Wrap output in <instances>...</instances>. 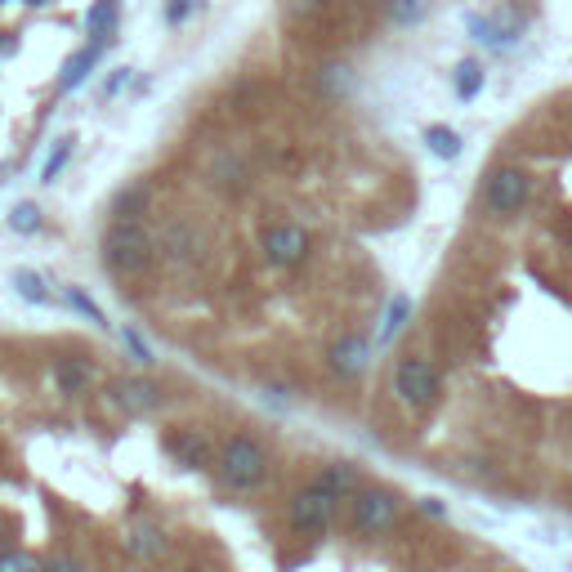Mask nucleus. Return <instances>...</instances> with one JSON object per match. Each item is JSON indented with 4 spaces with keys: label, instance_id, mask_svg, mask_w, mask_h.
Here are the masks:
<instances>
[{
    "label": "nucleus",
    "instance_id": "nucleus-31",
    "mask_svg": "<svg viewBox=\"0 0 572 572\" xmlns=\"http://www.w3.org/2000/svg\"><path fill=\"white\" fill-rule=\"evenodd\" d=\"M126 81H130V72L121 68V72H117V76H112V81H108V90H103V94H117V90H121V85H126Z\"/></svg>",
    "mask_w": 572,
    "mask_h": 572
},
{
    "label": "nucleus",
    "instance_id": "nucleus-34",
    "mask_svg": "<svg viewBox=\"0 0 572 572\" xmlns=\"http://www.w3.org/2000/svg\"><path fill=\"white\" fill-rule=\"evenodd\" d=\"M184 572H202V568H184Z\"/></svg>",
    "mask_w": 572,
    "mask_h": 572
},
{
    "label": "nucleus",
    "instance_id": "nucleus-14",
    "mask_svg": "<svg viewBox=\"0 0 572 572\" xmlns=\"http://www.w3.org/2000/svg\"><path fill=\"white\" fill-rule=\"evenodd\" d=\"M94 63H99V45H85V50H76L72 59H68V68H63V76H59V85H63V90H76V85L90 76Z\"/></svg>",
    "mask_w": 572,
    "mask_h": 572
},
{
    "label": "nucleus",
    "instance_id": "nucleus-18",
    "mask_svg": "<svg viewBox=\"0 0 572 572\" xmlns=\"http://www.w3.org/2000/svg\"><path fill=\"white\" fill-rule=\"evenodd\" d=\"M318 483L327 492H336V497H349V492H358V470H354V465H331Z\"/></svg>",
    "mask_w": 572,
    "mask_h": 572
},
{
    "label": "nucleus",
    "instance_id": "nucleus-3",
    "mask_svg": "<svg viewBox=\"0 0 572 572\" xmlns=\"http://www.w3.org/2000/svg\"><path fill=\"white\" fill-rule=\"evenodd\" d=\"M336 492H327L322 483H313V488L295 492L291 497V528L309 532V537H322V532L331 528V514H336Z\"/></svg>",
    "mask_w": 572,
    "mask_h": 572
},
{
    "label": "nucleus",
    "instance_id": "nucleus-12",
    "mask_svg": "<svg viewBox=\"0 0 572 572\" xmlns=\"http://www.w3.org/2000/svg\"><path fill=\"white\" fill-rule=\"evenodd\" d=\"M362 362H367V345H362L358 336H345L336 349H331V367H336L340 376H354V371H362Z\"/></svg>",
    "mask_w": 572,
    "mask_h": 572
},
{
    "label": "nucleus",
    "instance_id": "nucleus-22",
    "mask_svg": "<svg viewBox=\"0 0 572 572\" xmlns=\"http://www.w3.org/2000/svg\"><path fill=\"white\" fill-rule=\"evenodd\" d=\"M9 224H14L18 233H36V228H41V206H36V202H18L14 211H9Z\"/></svg>",
    "mask_w": 572,
    "mask_h": 572
},
{
    "label": "nucleus",
    "instance_id": "nucleus-4",
    "mask_svg": "<svg viewBox=\"0 0 572 572\" xmlns=\"http://www.w3.org/2000/svg\"><path fill=\"white\" fill-rule=\"evenodd\" d=\"M394 385L407 407H425V403H434V394H438V371L429 367L425 358H403L394 371Z\"/></svg>",
    "mask_w": 572,
    "mask_h": 572
},
{
    "label": "nucleus",
    "instance_id": "nucleus-32",
    "mask_svg": "<svg viewBox=\"0 0 572 572\" xmlns=\"http://www.w3.org/2000/svg\"><path fill=\"white\" fill-rule=\"evenodd\" d=\"M0 555H5V532H0Z\"/></svg>",
    "mask_w": 572,
    "mask_h": 572
},
{
    "label": "nucleus",
    "instance_id": "nucleus-17",
    "mask_svg": "<svg viewBox=\"0 0 572 572\" xmlns=\"http://www.w3.org/2000/svg\"><path fill=\"white\" fill-rule=\"evenodd\" d=\"M425 143H429V152H434V157H443V161H452L456 152H461V135H456V130H447V126H429L425 130Z\"/></svg>",
    "mask_w": 572,
    "mask_h": 572
},
{
    "label": "nucleus",
    "instance_id": "nucleus-21",
    "mask_svg": "<svg viewBox=\"0 0 572 572\" xmlns=\"http://www.w3.org/2000/svg\"><path fill=\"white\" fill-rule=\"evenodd\" d=\"M68 157H72V139H59V148L45 157V166H41V184H54L59 179V170L68 166Z\"/></svg>",
    "mask_w": 572,
    "mask_h": 572
},
{
    "label": "nucleus",
    "instance_id": "nucleus-27",
    "mask_svg": "<svg viewBox=\"0 0 572 572\" xmlns=\"http://www.w3.org/2000/svg\"><path fill=\"white\" fill-rule=\"evenodd\" d=\"M421 9H425V0H398L394 18H398V23H416V18H421Z\"/></svg>",
    "mask_w": 572,
    "mask_h": 572
},
{
    "label": "nucleus",
    "instance_id": "nucleus-28",
    "mask_svg": "<svg viewBox=\"0 0 572 572\" xmlns=\"http://www.w3.org/2000/svg\"><path fill=\"white\" fill-rule=\"evenodd\" d=\"M126 345H130V354H135L139 362H152V349L143 345V336H139V331H126Z\"/></svg>",
    "mask_w": 572,
    "mask_h": 572
},
{
    "label": "nucleus",
    "instance_id": "nucleus-11",
    "mask_svg": "<svg viewBox=\"0 0 572 572\" xmlns=\"http://www.w3.org/2000/svg\"><path fill=\"white\" fill-rule=\"evenodd\" d=\"M54 380H59L63 394H85L90 380H94V367L90 362H81V358H59L54 362Z\"/></svg>",
    "mask_w": 572,
    "mask_h": 572
},
{
    "label": "nucleus",
    "instance_id": "nucleus-10",
    "mask_svg": "<svg viewBox=\"0 0 572 572\" xmlns=\"http://www.w3.org/2000/svg\"><path fill=\"white\" fill-rule=\"evenodd\" d=\"M117 403L126 407V412H157L161 407V385H152V380H143V376H135V380H121L117 385Z\"/></svg>",
    "mask_w": 572,
    "mask_h": 572
},
{
    "label": "nucleus",
    "instance_id": "nucleus-19",
    "mask_svg": "<svg viewBox=\"0 0 572 572\" xmlns=\"http://www.w3.org/2000/svg\"><path fill=\"white\" fill-rule=\"evenodd\" d=\"M14 286H18V295H23V300H32V304H50V291H45L41 273L18 269V273H14Z\"/></svg>",
    "mask_w": 572,
    "mask_h": 572
},
{
    "label": "nucleus",
    "instance_id": "nucleus-16",
    "mask_svg": "<svg viewBox=\"0 0 572 572\" xmlns=\"http://www.w3.org/2000/svg\"><path fill=\"white\" fill-rule=\"evenodd\" d=\"M407 318H412V300H407V295H394V300H389V309H385V327H380V340H394L398 331L407 327Z\"/></svg>",
    "mask_w": 572,
    "mask_h": 572
},
{
    "label": "nucleus",
    "instance_id": "nucleus-30",
    "mask_svg": "<svg viewBox=\"0 0 572 572\" xmlns=\"http://www.w3.org/2000/svg\"><path fill=\"white\" fill-rule=\"evenodd\" d=\"M45 572H85L76 559H54V564H45Z\"/></svg>",
    "mask_w": 572,
    "mask_h": 572
},
{
    "label": "nucleus",
    "instance_id": "nucleus-33",
    "mask_svg": "<svg viewBox=\"0 0 572 572\" xmlns=\"http://www.w3.org/2000/svg\"><path fill=\"white\" fill-rule=\"evenodd\" d=\"M27 5H45V0H27Z\"/></svg>",
    "mask_w": 572,
    "mask_h": 572
},
{
    "label": "nucleus",
    "instance_id": "nucleus-7",
    "mask_svg": "<svg viewBox=\"0 0 572 572\" xmlns=\"http://www.w3.org/2000/svg\"><path fill=\"white\" fill-rule=\"evenodd\" d=\"M398 519V497L385 488H367L354 505V532H385Z\"/></svg>",
    "mask_w": 572,
    "mask_h": 572
},
{
    "label": "nucleus",
    "instance_id": "nucleus-9",
    "mask_svg": "<svg viewBox=\"0 0 572 572\" xmlns=\"http://www.w3.org/2000/svg\"><path fill=\"white\" fill-rule=\"evenodd\" d=\"M166 452L175 456L179 465H188V470H206V465H211V443H206L197 429H170Z\"/></svg>",
    "mask_w": 572,
    "mask_h": 572
},
{
    "label": "nucleus",
    "instance_id": "nucleus-2",
    "mask_svg": "<svg viewBox=\"0 0 572 572\" xmlns=\"http://www.w3.org/2000/svg\"><path fill=\"white\" fill-rule=\"evenodd\" d=\"M264 474H269V452L246 434L228 438L224 452H219V479H224L228 488H237V492H251V488H260L264 483Z\"/></svg>",
    "mask_w": 572,
    "mask_h": 572
},
{
    "label": "nucleus",
    "instance_id": "nucleus-8",
    "mask_svg": "<svg viewBox=\"0 0 572 572\" xmlns=\"http://www.w3.org/2000/svg\"><path fill=\"white\" fill-rule=\"evenodd\" d=\"M264 251H269L273 264L295 269V264H304V255H309V233H304L300 224H278L264 233Z\"/></svg>",
    "mask_w": 572,
    "mask_h": 572
},
{
    "label": "nucleus",
    "instance_id": "nucleus-5",
    "mask_svg": "<svg viewBox=\"0 0 572 572\" xmlns=\"http://www.w3.org/2000/svg\"><path fill=\"white\" fill-rule=\"evenodd\" d=\"M157 246L175 264H197V260H202V251H206V233L193 224V219H170V224L161 228Z\"/></svg>",
    "mask_w": 572,
    "mask_h": 572
},
{
    "label": "nucleus",
    "instance_id": "nucleus-35",
    "mask_svg": "<svg viewBox=\"0 0 572 572\" xmlns=\"http://www.w3.org/2000/svg\"><path fill=\"white\" fill-rule=\"evenodd\" d=\"M0 5H5V0H0Z\"/></svg>",
    "mask_w": 572,
    "mask_h": 572
},
{
    "label": "nucleus",
    "instance_id": "nucleus-20",
    "mask_svg": "<svg viewBox=\"0 0 572 572\" xmlns=\"http://www.w3.org/2000/svg\"><path fill=\"white\" fill-rule=\"evenodd\" d=\"M479 90H483V68L479 63H461V68H456V94H461V99H474Z\"/></svg>",
    "mask_w": 572,
    "mask_h": 572
},
{
    "label": "nucleus",
    "instance_id": "nucleus-24",
    "mask_svg": "<svg viewBox=\"0 0 572 572\" xmlns=\"http://www.w3.org/2000/svg\"><path fill=\"white\" fill-rule=\"evenodd\" d=\"M143 206H148V188H130L117 197V219H135L143 215Z\"/></svg>",
    "mask_w": 572,
    "mask_h": 572
},
{
    "label": "nucleus",
    "instance_id": "nucleus-25",
    "mask_svg": "<svg viewBox=\"0 0 572 572\" xmlns=\"http://www.w3.org/2000/svg\"><path fill=\"white\" fill-rule=\"evenodd\" d=\"M68 304H72L76 313H85V318H90V322H99V327H108V322H103V309H99V304H94L85 291H76V286H68Z\"/></svg>",
    "mask_w": 572,
    "mask_h": 572
},
{
    "label": "nucleus",
    "instance_id": "nucleus-29",
    "mask_svg": "<svg viewBox=\"0 0 572 572\" xmlns=\"http://www.w3.org/2000/svg\"><path fill=\"white\" fill-rule=\"evenodd\" d=\"M166 18H170V23H184V18H188V0H170Z\"/></svg>",
    "mask_w": 572,
    "mask_h": 572
},
{
    "label": "nucleus",
    "instance_id": "nucleus-15",
    "mask_svg": "<svg viewBox=\"0 0 572 572\" xmlns=\"http://www.w3.org/2000/svg\"><path fill=\"white\" fill-rule=\"evenodd\" d=\"M126 546L135 550L139 559H157L161 550H166V541H161V532H157V528H148V523H139V528H130Z\"/></svg>",
    "mask_w": 572,
    "mask_h": 572
},
{
    "label": "nucleus",
    "instance_id": "nucleus-26",
    "mask_svg": "<svg viewBox=\"0 0 572 572\" xmlns=\"http://www.w3.org/2000/svg\"><path fill=\"white\" fill-rule=\"evenodd\" d=\"M465 27H470V32H474V36H479V41H483V45H501V36H497V27H492V23H488V18H479V14H470V18H465Z\"/></svg>",
    "mask_w": 572,
    "mask_h": 572
},
{
    "label": "nucleus",
    "instance_id": "nucleus-23",
    "mask_svg": "<svg viewBox=\"0 0 572 572\" xmlns=\"http://www.w3.org/2000/svg\"><path fill=\"white\" fill-rule=\"evenodd\" d=\"M0 572H45V564L36 555H27V550H5L0 555Z\"/></svg>",
    "mask_w": 572,
    "mask_h": 572
},
{
    "label": "nucleus",
    "instance_id": "nucleus-1",
    "mask_svg": "<svg viewBox=\"0 0 572 572\" xmlns=\"http://www.w3.org/2000/svg\"><path fill=\"white\" fill-rule=\"evenodd\" d=\"M157 255V237L139 224V219H117V224L103 233V260H108L112 273L130 278V273H143Z\"/></svg>",
    "mask_w": 572,
    "mask_h": 572
},
{
    "label": "nucleus",
    "instance_id": "nucleus-13",
    "mask_svg": "<svg viewBox=\"0 0 572 572\" xmlns=\"http://www.w3.org/2000/svg\"><path fill=\"white\" fill-rule=\"evenodd\" d=\"M112 27H117V0H99V5L85 14V32L94 36V45H103L112 36Z\"/></svg>",
    "mask_w": 572,
    "mask_h": 572
},
{
    "label": "nucleus",
    "instance_id": "nucleus-6",
    "mask_svg": "<svg viewBox=\"0 0 572 572\" xmlns=\"http://www.w3.org/2000/svg\"><path fill=\"white\" fill-rule=\"evenodd\" d=\"M483 197H488V206L497 215H514L523 202H528V175L514 166H501L488 175V188H483Z\"/></svg>",
    "mask_w": 572,
    "mask_h": 572
}]
</instances>
